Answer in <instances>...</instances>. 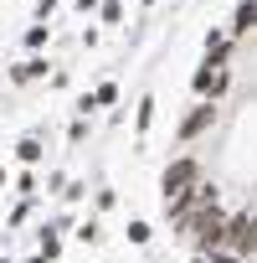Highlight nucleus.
<instances>
[{
	"mask_svg": "<svg viewBox=\"0 0 257 263\" xmlns=\"http://www.w3.org/2000/svg\"><path fill=\"white\" fill-rule=\"evenodd\" d=\"M196 181H201V160H196V155H180V160H170V165L160 171V196L170 201V196L190 191Z\"/></svg>",
	"mask_w": 257,
	"mask_h": 263,
	"instance_id": "obj_1",
	"label": "nucleus"
},
{
	"mask_svg": "<svg viewBox=\"0 0 257 263\" xmlns=\"http://www.w3.org/2000/svg\"><path fill=\"white\" fill-rule=\"evenodd\" d=\"M237 258H252L257 253V212H242V217H226V242Z\"/></svg>",
	"mask_w": 257,
	"mask_h": 263,
	"instance_id": "obj_2",
	"label": "nucleus"
},
{
	"mask_svg": "<svg viewBox=\"0 0 257 263\" xmlns=\"http://www.w3.org/2000/svg\"><path fill=\"white\" fill-rule=\"evenodd\" d=\"M211 124H216V103H211V98H201V103H196V108H190V114L180 119V129H175V140H180V145H190L196 135H206Z\"/></svg>",
	"mask_w": 257,
	"mask_h": 263,
	"instance_id": "obj_3",
	"label": "nucleus"
},
{
	"mask_svg": "<svg viewBox=\"0 0 257 263\" xmlns=\"http://www.w3.org/2000/svg\"><path fill=\"white\" fill-rule=\"evenodd\" d=\"M190 88H196L201 98H211V103H216V98L231 88V67H206V62H201V67H196V78H190Z\"/></svg>",
	"mask_w": 257,
	"mask_h": 263,
	"instance_id": "obj_4",
	"label": "nucleus"
},
{
	"mask_svg": "<svg viewBox=\"0 0 257 263\" xmlns=\"http://www.w3.org/2000/svg\"><path fill=\"white\" fill-rule=\"evenodd\" d=\"M47 67H52L47 57H21V62H16V67L6 72V83H11V88H26V83H36V78H47Z\"/></svg>",
	"mask_w": 257,
	"mask_h": 263,
	"instance_id": "obj_5",
	"label": "nucleus"
},
{
	"mask_svg": "<svg viewBox=\"0 0 257 263\" xmlns=\"http://www.w3.org/2000/svg\"><path fill=\"white\" fill-rule=\"evenodd\" d=\"M16 160H21V171H36V165L47 160V145H41V135H36V129L16 140Z\"/></svg>",
	"mask_w": 257,
	"mask_h": 263,
	"instance_id": "obj_6",
	"label": "nucleus"
},
{
	"mask_svg": "<svg viewBox=\"0 0 257 263\" xmlns=\"http://www.w3.org/2000/svg\"><path fill=\"white\" fill-rule=\"evenodd\" d=\"M36 253H41L47 263L62 258V227H57V222H52V227H36Z\"/></svg>",
	"mask_w": 257,
	"mask_h": 263,
	"instance_id": "obj_7",
	"label": "nucleus"
},
{
	"mask_svg": "<svg viewBox=\"0 0 257 263\" xmlns=\"http://www.w3.org/2000/svg\"><path fill=\"white\" fill-rule=\"evenodd\" d=\"M252 26H257V0H242L237 16H231V42H237V36H247Z\"/></svg>",
	"mask_w": 257,
	"mask_h": 263,
	"instance_id": "obj_8",
	"label": "nucleus"
},
{
	"mask_svg": "<svg viewBox=\"0 0 257 263\" xmlns=\"http://www.w3.org/2000/svg\"><path fill=\"white\" fill-rule=\"evenodd\" d=\"M155 108H160V103H155V93H144V98H139V108H134V135H139V140L149 135V124H155Z\"/></svg>",
	"mask_w": 257,
	"mask_h": 263,
	"instance_id": "obj_9",
	"label": "nucleus"
},
{
	"mask_svg": "<svg viewBox=\"0 0 257 263\" xmlns=\"http://www.w3.org/2000/svg\"><path fill=\"white\" fill-rule=\"evenodd\" d=\"M47 42H52V26H47V21H36V26H26V36H21V47H26L31 57H36V52H41Z\"/></svg>",
	"mask_w": 257,
	"mask_h": 263,
	"instance_id": "obj_10",
	"label": "nucleus"
},
{
	"mask_svg": "<svg viewBox=\"0 0 257 263\" xmlns=\"http://www.w3.org/2000/svg\"><path fill=\"white\" fill-rule=\"evenodd\" d=\"M77 242H88V248L103 242V222H98V217H82V222H77Z\"/></svg>",
	"mask_w": 257,
	"mask_h": 263,
	"instance_id": "obj_11",
	"label": "nucleus"
},
{
	"mask_svg": "<svg viewBox=\"0 0 257 263\" xmlns=\"http://www.w3.org/2000/svg\"><path fill=\"white\" fill-rule=\"evenodd\" d=\"M149 237H155V227H149L144 217H134V222H128V242H134V248H144Z\"/></svg>",
	"mask_w": 257,
	"mask_h": 263,
	"instance_id": "obj_12",
	"label": "nucleus"
},
{
	"mask_svg": "<svg viewBox=\"0 0 257 263\" xmlns=\"http://www.w3.org/2000/svg\"><path fill=\"white\" fill-rule=\"evenodd\" d=\"M93 98H98V108H108V103H118V83H113V78H103V83L93 88Z\"/></svg>",
	"mask_w": 257,
	"mask_h": 263,
	"instance_id": "obj_13",
	"label": "nucleus"
},
{
	"mask_svg": "<svg viewBox=\"0 0 257 263\" xmlns=\"http://www.w3.org/2000/svg\"><path fill=\"white\" fill-rule=\"evenodd\" d=\"M88 129H93V124H88V119L77 114V119L67 124V145H82V140H88Z\"/></svg>",
	"mask_w": 257,
	"mask_h": 263,
	"instance_id": "obj_14",
	"label": "nucleus"
},
{
	"mask_svg": "<svg viewBox=\"0 0 257 263\" xmlns=\"http://www.w3.org/2000/svg\"><path fill=\"white\" fill-rule=\"evenodd\" d=\"M98 16H103V26H118V21H123V6H118V0H103Z\"/></svg>",
	"mask_w": 257,
	"mask_h": 263,
	"instance_id": "obj_15",
	"label": "nucleus"
},
{
	"mask_svg": "<svg viewBox=\"0 0 257 263\" xmlns=\"http://www.w3.org/2000/svg\"><path fill=\"white\" fill-rule=\"evenodd\" d=\"M113 201H118V191H113V186H98V196H93V206H98V212H113Z\"/></svg>",
	"mask_w": 257,
	"mask_h": 263,
	"instance_id": "obj_16",
	"label": "nucleus"
},
{
	"mask_svg": "<svg viewBox=\"0 0 257 263\" xmlns=\"http://www.w3.org/2000/svg\"><path fill=\"white\" fill-rule=\"evenodd\" d=\"M16 191H21V196H36V171H21V176H16Z\"/></svg>",
	"mask_w": 257,
	"mask_h": 263,
	"instance_id": "obj_17",
	"label": "nucleus"
},
{
	"mask_svg": "<svg viewBox=\"0 0 257 263\" xmlns=\"http://www.w3.org/2000/svg\"><path fill=\"white\" fill-rule=\"evenodd\" d=\"M201 258H211V263H247V258H237L231 248H211V253H201Z\"/></svg>",
	"mask_w": 257,
	"mask_h": 263,
	"instance_id": "obj_18",
	"label": "nucleus"
},
{
	"mask_svg": "<svg viewBox=\"0 0 257 263\" xmlns=\"http://www.w3.org/2000/svg\"><path fill=\"white\" fill-rule=\"evenodd\" d=\"M72 6H77L82 16H93V11H103V0H72Z\"/></svg>",
	"mask_w": 257,
	"mask_h": 263,
	"instance_id": "obj_19",
	"label": "nucleus"
},
{
	"mask_svg": "<svg viewBox=\"0 0 257 263\" xmlns=\"http://www.w3.org/2000/svg\"><path fill=\"white\" fill-rule=\"evenodd\" d=\"M26 263H47V258H41V253H31V258H26Z\"/></svg>",
	"mask_w": 257,
	"mask_h": 263,
	"instance_id": "obj_20",
	"label": "nucleus"
},
{
	"mask_svg": "<svg viewBox=\"0 0 257 263\" xmlns=\"http://www.w3.org/2000/svg\"><path fill=\"white\" fill-rule=\"evenodd\" d=\"M0 186H6V165H0Z\"/></svg>",
	"mask_w": 257,
	"mask_h": 263,
	"instance_id": "obj_21",
	"label": "nucleus"
},
{
	"mask_svg": "<svg viewBox=\"0 0 257 263\" xmlns=\"http://www.w3.org/2000/svg\"><path fill=\"white\" fill-rule=\"evenodd\" d=\"M0 83H6V78H0Z\"/></svg>",
	"mask_w": 257,
	"mask_h": 263,
	"instance_id": "obj_22",
	"label": "nucleus"
}]
</instances>
